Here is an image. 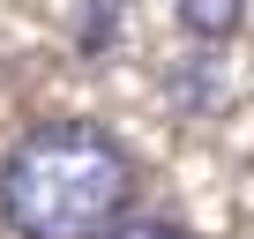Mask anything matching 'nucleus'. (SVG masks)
<instances>
[{"instance_id":"obj_1","label":"nucleus","mask_w":254,"mask_h":239,"mask_svg":"<svg viewBox=\"0 0 254 239\" xmlns=\"http://www.w3.org/2000/svg\"><path fill=\"white\" fill-rule=\"evenodd\" d=\"M135 209V150L97 120H38L0 157V224L15 239H105Z\"/></svg>"},{"instance_id":"obj_2","label":"nucleus","mask_w":254,"mask_h":239,"mask_svg":"<svg viewBox=\"0 0 254 239\" xmlns=\"http://www.w3.org/2000/svg\"><path fill=\"white\" fill-rule=\"evenodd\" d=\"M239 23H247V0H180V30L194 45H224L239 38Z\"/></svg>"},{"instance_id":"obj_3","label":"nucleus","mask_w":254,"mask_h":239,"mask_svg":"<svg viewBox=\"0 0 254 239\" xmlns=\"http://www.w3.org/2000/svg\"><path fill=\"white\" fill-rule=\"evenodd\" d=\"M120 15H127V0H75V53L105 60L112 38H120Z\"/></svg>"},{"instance_id":"obj_4","label":"nucleus","mask_w":254,"mask_h":239,"mask_svg":"<svg viewBox=\"0 0 254 239\" xmlns=\"http://www.w3.org/2000/svg\"><path fill=\"white\" fill-rule=\"evenodd\" d=\"M172 97H180V105H194V112H202V105H209V97H217V60H194V75H172Z\"/></svg>"},{"instance_id":"obj_5","label":"nucleus","mask_w":254,"mask_h":239,"mask_svg":"<svg viewBox=\"0 0 254 239\" xmlns=\"http://www.w3.org/2000/svg\"><path fill=\"white\" fill-rule=\"evenodd\" d=\"M105 239H194V232H180V224H165V217H135V224H120V232H105Z\"/></svg>"}]
</instances>
